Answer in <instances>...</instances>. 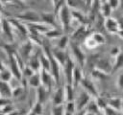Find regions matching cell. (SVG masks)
Masks as SVG:
<instances>
[{
  "instance_id": "6da1fadb",
  "label": "cell",
  "mask_w": 123,
  "mask_h": 115,
  "mask_svg": "<svg viewBox=\"0 0 123 115\" xmlns=\"http://www.w3.org/2000/svg\"><path fill=\"white\" fill-rule=\"evenodd\" d=\"M59 12H60V17H61V21H62V24L63 30L65 32H67L68 29H69V25H70V17H71L70 12L67 9V7L65 5H63Z\"/></svg>"
},
{
  "instance_id": "7a4b0ae2",
  "label": "cell",
  "mask_w": 123,
  "mask_h": 115,
  "mask_svg": "<svg viewBox=\"0 0 123 115\" xmlns=\"http://www.w3.org/2000/svg\"><path fill=\"white\" fill-rule=\"evenodd\" d=\"M47 57L50 59V71L52 72V75H53L56 82L59 83V80H60V65H59V62L51 56V53L49 52L48 49H47Z\"/></svg>"
},
{
  "instance_id": "3957f363",
  "label": "cell",
  "mask_w": 123,
  "mask_h": 115,
  "mask_svg": "<svg viewBox=\"0 0 123 115\" xmlns=\"http://www.w3.org/2000/svg\"><path fill=\"white\" fill-rule=\"evenodd\" d=\"M63 65H64V75L67 80V84H72V73L74 69V63L71 58H66V60Z\"/></svg>"
},
{
  "instance_id": "277c9868",
  "label": "cell",
  "mask_w": 123,
  "mask_h": 115,
  "mask_svg": "<svg viewBox=\"0 0 123 115\" xmlns=\"http://www.w3.org/2000/svg\"><path fill=\"white\" fill-rule=\"evenodd\" d=\"M89 102V95L87 92H82L79 97H78V101H77V109L79 111H81Z\"/></svg>"
},
{
  "instance_id": "5b68a950",
  "label": "cell",
  "mask_w": 123,
  "mask_h": 115,
  "mask_svg": "<svg viewBox=\"0 0 123 115\" xmlns=\"http://www.w3.org/2000/svg\"><path fill=\"white\" fill-rule=\"evenodd\" d=\"M10 64H11V68H12V73L16 77V79L20 80L21 79V71H20V68L16 61V58H14V55L10 57Z\"/></svg>"
},
{
  "instance_id": "8992f818",
  "label": "cell",
  "mask_w": 123,
  "mask_h": 115,
  "mask_svg": "<svg viewBox=\"0 0 123 115\" xmlns=\"http://www.w3.org/2000/svg\"><path fill=\"white\" fill-rule=\"evenodd\" d=\"M105 26H106L107 30L110 31L111 33H117L118 29H120L117 21L112 18H107L105 21Z\"/></svg>"
},
{
  "instance_id": "52a82bcc",
  "label": "cell",
  "mask_w": 123,
  "mask_h": 115,
  "mask_svg": "<svg viewBox=\"0 0 123 115\" xmlns=\"http://www.w3.org/2000/svg\"><path fill=\"white\" fill-rule=\"evenodd\" d=\"M18 18H21V19H24V20L31 21L32 23H34V22H38L39 19H40L39 15L37 14L36 12H26L24 14L18 15Z\"/></svg>"
},
{
  "instance_id": "ba28073f",
  "label": "cell",
  "mask_w": 123,
  "mask_h": 115,
  "mask_svg": "<svg viewBox=\"0 0 123 115\" xmlns=\"http://www.w3.org/2000/svg\"><path fill=\"white\" fill-rule=\"evenodd\" d=\"M71 49H72V51L74 53V56L77 58L79 63L81 65H84V63H85V55L80 50V48L78 47V45L75 44V43H71Z\"/></svg>"
},
{
  "instance_id": "9c48e42d",
  "label": "cell",
  "mask_w": 123,
  "mask_h": 115,
  "mask_svg": "<svg viewBox=\"0 0 123 115\" xmlns=\"http://www.w3.org/2000/svg\"><path fill=\"white\" fill-rule=\"evenodd\" d=\"M64 101V93L62 87L58 88V90L56 91L54 98H53V104L54 105H62V103Z\"/></svg>"
},
{
  "instance_id": "30bf717a",
  "label": "cell",
  "mask_w": 123,
  "mask_h": 115,
  "mask_svg": "<svg viewBox=\"0 0 123 115\" xmlns=\"http://www.w3.org/2000/svg\"><path fill=\"white\" fill-rule=\"evenodd\" d=\"M0 94L2 95V98H7V99L8 97H11L12 95V91L10 88L9 84L2 80H0Z\"/></svg>"
},
{
  "instance_id": "8fae6325",
  "label": "cell",
  "mask_w": 123,
  "mask_h": 115,
  "mask_svg": "<svg viewBox=\"0 0 123 115\" xmlns=\"http://www.w3.org/2000/svg\"><path fill=\"white\" fill-rule=\"evenodd\" d=\"M80 83H81L89 93H91V94L94 95V96H97V92H96V90H95V87H94L92 81H90V80H87V79H82L81 81H80Z\"/></svg>"
},
{
  "instance_id": "7c38bea8",
  "label": "cell",
  "mask_w": 123,
  "mask_h": 115,
  "mask_svg": "<svg viewBox=\"0 0 123 115\" xmlns=\"http://www.w3.org/2000/svg\"><path fill=\"white\" fill-rule=\"evenodd\" d=\"M53 58L61 64H64L65 60H66V56L65 54L63 53L62 50H60V49H56L53 51Z\"/></svg>"
},
{
  "instance_id": "4fadbf2b",
  "label": "cell",
  "mask_w": 123,
  "mask_h": 115,
  "mask_svg": "<svg viewBox=\"0 0 123 115\" xmlns=\"http://www.w3.org/2000/svg\"><path fill=\"white\" fill-rule=\"evenodd\" d=\"M82 71H81V68L80 67H76L74 66V69H73V73H72V84L74 85H77L81 80H82Z\"/></svg>"
},
{
  "instance_id": "5bb4252c",
  "label": "cell",
  "mask_w": 123,
  "mask_h": 115,
  "mask_svg": "<svg viewBox=\"0 0 123 115\" xmlns=\"http://www.w3.org/2000/svg\"><path fill=\"white\" fill-rule=\"evenodd\" d=\"M2 29H3V32L4 34L10 38L11 41H12L13 39V36H12V29H11V26L8 22V20L6 19H3L2 20Z\"/></svg>"
},
{
  "instance_id": "9a60e30c",
  "label": "cell",
  "mask_w": 123,
  "mask_h": 115,
  "mask_svg": "<svg viewBox=\"0 0 123 115\" xmlns=\"http://www.w3.org/2000/svg\"><path fill=\"white\" fill-rule=\"evenodd\" d=\"M39 66H40V63H39V58H38L37 54L35 56H32L30 58V68L33 71H37V70H38Z\"/></svg>"
},
{
  "instance_id": "2e32d148",
  "label": "cell",
  "mask_w": 123,
  "mask_h": 115,
  "mask_svg": "<svg viewBox=\"0 0 123 115\" xmlns=\"http://www.w3.org/2000/svg\"><path fill=\"white\" fill-rule=\"evenodd\" d=\"M63 93H64V98H65L66 102H72L73 101L74 93H73V86H72V84H66Z\"/></svg>"
},
{
  "instance_id": "e0dca14e",
  "label": "cell",
  "mask_w": 123,
  "mask_h": 115,
  "mask_svg": "<svg viewBox=\"0 0 123 115\" xmlns=\"http://www.w3.org/2000/svg\"><path fill=\"white\" fill-rule=\"evenodd\" d=\"M47 99V92L43 86L37 87V100L39 104H43Z\"/></svg>"
},
{
  "instance_id": "ac0fdd59",
  "label": "cell",
  "mask_w": 123,
  "mask_h": 115,
  "mask_svg": "<svg viewBox=\"0 0 123 115\" xmlns=\"http://www.w3.org/2000/svg\"><path fill=\"white\" fill-rule=\"evenodd\" d=\"M40 18H41L44 22H46V23H48V24H50V25L56 26L54 13H43V12H42V13L40 14Z\"/></svg>"
},
{
  "instance_id": "d6986e66",
  "label": "cell",
  "mask_w": 123,
  "mask_h": 115,
  "mask_svg": "<svg viewBox=\"0 0 123 115\" xmlns=\"http://www.w3.org/2000/svg\"><path fill=\"white\" fill-rule=\"evenodd\" d=\"M39 63L42 66V69L46 70V71H50V59L49 58L44 55H40L39 56Z\"/></svg>"
},
{
  "instance_id": "ffe728a7",
  "label": "cell",
  "mask_w": 123,
  "mask_h": 115,
  "mask_svg": "<svg viewBox=\"0 0 123 115\" xmlns=\"http://www.w3.org/2000/svg\"><path fill=\"white\" fill-rule=\"evenodd\" d=\"M39 78H40V80L42 81L43 85H46V86H49V85H50L51 80H50L49 74H48V72H47L46 70L42 69V72H41V75H40Z\"/></svg>"
},
{
  "instance_id": "44dd1931",
  "label": "cell",
  "mask_w": 123,
  "mask_h": 115,
  "mask_svg": "<svg viewBox=\"0 0 123 115\" xmlns=\"http://www.w3.org/2000/svg\"><path fill=\"white\" fill-rule=\"evenodd\" d=\"M109 104L111 107H113L116 110H119L121 107V100L119 98H113V99H110L109 102L107 103Z\"/></svg>"
},
{
  "instance_id": "7402d4cb",
  "label": "cell",
  "mask_w": 123,
  "mask_h": 115,
  "mask_svg": "<svg viewBox=\"0 0 123 115\" xmlns=\"http://www.w3.org/2000/svg\"><path fill=\"white\" fill-rule=\"evenodd\" d=\"M29 83L30 85L34 86V87H38L39 84H40V78L37 74H35V75H32L30 77V80H29Z\"/></svg>"
},
{
  "instance_id": "603a6c76",
  "label": "cell",
  "mask_w": 123,
  "mask_h": 115,
  "mask_svg": "<svg viewBox=\"0 0 123 115\" xmlns=\"http://www.w3.org/2000/svg\"><path fill=\"white\" fill-rule=\"evenodd\" d=\"M52 115H64V108L62 105H54L52 109Z\"/></svg>"
},
{
  "instance_id": "cb8c5ba5",
  "label": "cell",
  "mask_w": 123,
  "mask_h": 115,
  "mask_svg": "<svg viewBox=\"0 0 123 115\" xmlns=\"http://www.w3.org/2000/svg\"><path fill=\"white\" fill-rule=\"evenodd\" d=\"M91 37H92V39L94 40V42H95L96 44H103V43H105V41H106L105 37H104L101 34H94L93 36H91Z\"/></svg>"
},
{
  "instance_id": "d4e9b609",
  "label": "cell",
  "mask_w": 123,
  "mask_h": 115,
  "mask_svg": "<svg viewBox=\"0 0 123 115\" xmlns=\"http://www.w3.org/2000/svg\"><path fill=\"white\" fill-rule=\"evenodd\" d=\"M67 41H68V37L66 35L62 36L61 39H60V41H59V44H58L59 49L60 50H63L66 47V45H67Z\"/></svg>"
},
{
  "instance_id": "484cf974",
  "label": "cell",
  "mask_w": 123,
  "mask_h": 115,
  "mask_svg": "<svg viewBox=\"0 0 123 115\" xmlns=\"http://www.w3.org/2000/svg\"><path fill=\"white\" fill-rule=\"evenodd\" d=\"M115 59H116V61H115V63H114V66L112 67V71L117 70L118 68L121 67V65H122V54L119 53V54L116 56Z\"/></svg>"
},
{
  "instance_id": "4316f807",
  "label": "cell",
  "mask_w": 123,
  "mask_h": 115,
  "mask_svg": "<svg viewBox=\"0 0 123 115\" xmlns=\"http://www.w3.org/2000/svg\"><path fill=\"white\" fill-rule=\"evenodd\" d=\"M63 108H64V111L65 112H69V113L73 114L74 113V110H75V104H74L73 102H67L66 104H65V106H63Z\"/></svg>"
},
{
  "instance_id": "83f0119b",
  "label": "cell",
  "mask_w": 123,
  "mask_h": 115,
  "mask_svg": "<svg viewBox=\"0 0 123 115\" xmlns=\"http://www.w3.org/2000/svg\"><path fill=\"white\" fill-rule=\"evenodd\" d=\"M101 11H102V13H103L104 16H106V17H109L110 16V14H111V7L109 6L108 3H106V4H104L102 6Z\"/></svg>"
},
{
  "instance_id": "f1b7e54d",
  "label": "cell",
  "mask_w": 123,
  "mask_h": 115,
  "mask_svg": "<svg viewBox=\"0 0 123 115\" xmlns=\"http://www.w3.org/2000/svg\"><path fill=\"white\" fill-rule=\"evenodd\" d=\"M45 34H46V36L47 37H50V38H55V37H58V36H60L61 35V32L60 31H58V30H49L48 32H46L45 33Z\"/></svg>"
},
{
  "instance_id": "f546056e",
  "label": "cell",
  "mask_w": 123,
  "mask_h": 115,
  "mask_svg": "<svg viewBox=\"0 0 123 115\" xmlns=\"http://www.w3.org/2000/svg\"><path fill=\"white\" fill-rule=\"evenodd\" d=\"M32 112H33L35 115H41V114H42V105H41V104H39V103L36 104L35 106L33 107Z\"/></svg>"
},
{
  "instance_id": "4dcf8cb0",
  "label": "cell",
  "mask_w": 123,
  "mask_h": 115,
  "mask_svg": "<svg viewBox=\"0 0 123 115\" xmlns=\"http://www.w3.org/2000/svg\"><path fill=\"white\" fill-rule=\"evenodd\" d=\"M11 72H9V71H6V70H3L2 72H1V80H2V81H5V82H7L10 79H11Z\"/></svg>"
},
{
  "instance_id": "1f68e13d",
  "label": "cell",
  "mask_w": 123,
  "mask_h": 115,
  "mask_svg": "<svg viewBox=\"0 0 123 115\" xmlns=\"http://www.w3.org/2000/svg\"><path fill=\"white\" fill-rule=\"evenodd\" d=\"M31 49H32V46H31L30 43H26V44L22 47V53H23V55H24L26 58L29 57V54H30V52H31Z\"/></svg>"
},
{
  "instance_id": "d6a6232c",
  "label": "cell",
  "mask_w": 123,
  "mask_h": 115,
  "mask_svg": "<svg viewBox=\"0 0 123 115\" xmlns=\"http://www.w3.org/2000/svg\"><path fill=\"white\" fill-rule=\"evenodd\" d=\"M11 22L12 23H13L18 29H19V31L22 33V34H27V30H26V28L22 25V24H20L18 21H14V20H11Z\"/></svg>"
},
{
  "instance_id": "836d02e7",
  "label": "cell",
  "mask_w": 123,
  "mask_h": 115,
  "mask_svg": "<svg viewBox=\"0 0 123 115\" xmlns=\"http://www.w3.org/2000/svg\"><path fill=\"white\" fill-rule=\"evenodd\" d=\"M87 109H88V111H89V113H96L97 111H98V106H97V104H96V103L95 102H91L89 104H88V107H87Z\"/></svg>"
},
{
  "instance_id": "e575fe53",
  "label": "cell",
  "mask_w": 123,
  "mask_h": 115,
  "mask_svg": "<svg viewBox=\"0 0 123 115\" xmlns=\"http://www.w3.org/2000/svg\"><path fill=\"white\" fill-rule=\"evenodd\" d=\"M53 3H54V6H55V11H54L55 13H58L60 12V10L62 8V6L64 5L63 1H54Z\"/></svg>"
},
{
  "instance_id": "d590c367",
  "label": "cell",
  "mask_w": 123,
  "mask_h": 115,
  "mask_svg": "<svg viewBox=\"0 0 123 115\" xmlns=\"http://www.w3.org/2000/svg\"><path fill=\"white\" fill-rule=\"evenodd\" d=\"M86 46L88 47V48H94L97 44L94 42V40L92 39V37H88V38H86Z\"/></svg>"
},
{
  "instance_id": "8d00e7d4",
  "label": "cell",
  "mask_w": 123,
  "mask_h": 115,
  "mask_svg": "<svg viewBox=\"0 0 123 115\" xmlns=\"http://www.w3.org/2000/svg\"><path fill=\"white\" fill-rule=\"evenodd\" d=\"M71 14H72L73 16L77 17V18H78V20H79V21H81L82 23H85V18H84V16H83L79 12H75V11H73V12H71Z\"/></svg>"
},
{
  "instance_id": "74e56055",
  "label": "cell",
  "mask_w": 123,
  "mask_h": 115,
  "mask_svg": "<svg viewBox=\"0 0 123 115\" xmlns=\"http://www.w3.org/2000/svg\"><path fill=\"white\" fill-rule=\"evenodd\" d=\"M107 3L109 4V6H110V7H111V8H117L120 2H119V1H114V0H111V1H108Z\"/></svg>"
},
{
  "instance_id": "f35d334b",
  "label": "cell",
  "mask_w": 123,
  "mask_h": 115,
  "mask_svg": "<svg viewBox=\"0 0 123 115\" xmlns=\"http://www.w3.org/2000/svg\"><path fill=\"white\" fill-rule=\"evenodd\" d=\"M10 104V101L7 98H0V106H6Z\"/></svg>"
},
{
  "instance_id": "ab89813d",
  "label": "cell",
  "mask_w": 123,
  "mask_h": 115,
  "mask_svg": "<svg viewBox=\"0 0 123 115\" xmlns=\"http://www.w3.org/2000/svg\"><path fill=\"white\" fill-rule=\"evenodd\" d=\"M25 73H26V76H28V77H31V76L33 75V70H32L31 68L27 67V68L25 69Z\"/></svg>"
},
{
  "instance_id": "60d3db41",
  "label": "cell",
  "mask_w": 123,
  "mask_h": 115,
  "mask_svg": "<svg viewBox=\"0 0 123 115\" xmlns=\"http://www.w3.org/2000/svg\"><path fill=\"white\" fill-rule=\"evenodd\" d=\"M118 85H119V87H122V75L119 76V79H118Z\"/></svg>"
},
{
  "instance_id": "b9f144b4",
  "label": "cell",
  "mask_w": 123,
  "mask_h": 115,
  "mask_svg": "<svg viewBox=\"0 0 123 115\" xmlns=\"http://www.w3.org/2000/svg\"><path fill=\"white\" fill-rule=\"evenodd\" d=\"M8 115H17V112H15V111H12V112H10Z\"/></svg>"
},
{
  "instance_id": "7bdbcfd3",
  "label": "cell",
  "mask_w": 123,
  "mask_h": 115,
  "mask_svg": "<svg viewBox=\"0 0 123 115\" xmlns=\"http://www.w3.org/2000/svg\"><path fill=\"white\" fill-rule=\"evenodd\" d=\"M77 115H85V111L81 110V111H79V113H77Z\"/></svg>"
},
{
  "instance_id": "ee69618b",
  "label": "cell",
  "mask_w": 123,
  "mask_h": 115,
  "mask_svg": "<svg viewBox=\"0 0 123 115\" xmlns=\"http://www.w3.org/2000/svg\"><path fill=\"white\" fill-rule=\"evenodd\" d=\"M0 70H1V71H3V70H4V69H3V66H2V63H1V62H0Z\"/></svg>"
},
{
  "instance_id": "f6af8a7d",
  "label": "cell",
  "mask_w": 123,
  "mask_h": 115,
  "mask_svg": "<svg viewBox=\"0 0 123 115\" xmlns=\"http://www.w3.org/2000/svg\"><path fill=\"white\" fill-rule=\"evenodd\" d=\"M86 115H93V114H92V113H89V112H88V113H86Z\"/></svg>"
},
{
  "instance_id": "bcb514c9",
  "label": "cell",
  "mask_w": 123,
  "mask_h": 115,
  "mask_svg": "<svg viewBox=\"0 0 123 115\" xmlns=\"http://www.w3.org/2000/svg\"><path fill=\"white\" fill-rule=\"evenodd\" d=\"M29 115H35V114H34L33 112H31V113H29Z\"/></svg>"
},
{
  "instance_id": "7dc6e473",
  "label": "cell",
  "mask_w": 123,
  "mask_h": 115,
  "mask_svg": "<svg viewBox=\"0 0 123 115\" xmlns=\"http://www.w3.org/2000/svg\"><path fill=\"white\" fill-rule=\"evenodd\" d=\"M0 115H3V113H0Z\"/></svg>"
},
{
  "instance_id": "c3c4849f",
  "label": "cell",
  "mask_w": 123,
  "mask_h": 115,
  "mask_svg": "<svg viewBox=\"0 0 123 115\" xmlns=\"http://www.w3.org/2000/svg\"><path fill=\"white\" fill-rule=\"evenodd\" d=\"M0 10H1V5H0Z\"/></svg>"
}]
</instances>
